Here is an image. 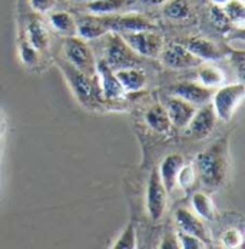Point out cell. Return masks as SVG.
Returning <instances> with one entry per match:
<instances>
[{
  "instance_id": "1",
  "label": "cell",
  "mask_w": 245,
  "mask_h": 249,
  "mask_svg": "<svg viewBox=\"0 0 245 249\" xmlns=\"http://www.w3.org/2000/svg\"><path fill=\"white\" fill-rule=\"evenodd\" d=\"M194 168L196 178L208 191H217L221 188L229 168V136H222L198 153Z\"/></svg>"
},
{
  "instance_id": "2",
  "label": "cell",
  "mask_w": 245,
  "mask_h": 249,
  "mask_svg": "<svg viewBox=\"0 0 245 249\" xmlns=\"http://www.w3.org/2000/svg\"><path fill=\"white\" fill-rule=\"evenodd\" d=\"M57 65L65 76V79L68 80L69 86L72 88L76 99L82 105L92 106V103L98 102V99H102L98 79H92L85 73L79 72L66 59L57 60Z\"/></svg>"
},
{
  "instance_id": "3",
  "label": "cell",
  "mask_w": 245,
  "mask_h": 249,
  "mask_svg": "<svg viewBox=\"0 0 245 249\" xmlns=\"http://www.w3.org/2000/svg\"><path fill=\"white\" fill-rule=\"evenodd\" d=\"M62 48H63L65 59L74 68L92 79H98L96 76L98 62L95 53L89 48L86 40L80 39L79 36H68L65 37Z\"/></svg>"
},
{
  "instance_id": "4",
  "label": "cell",
  "mask_w": 245,
  "mask_h": 249,
  "mask_svg": "<svg viewBox=\"0 0 245 249\" xmlns=\"http://www.w3.org/2000/svg\"><path fill=\"white\" fill-rule=\"evenodd\" d=\"M106 45H105V59L103 62L112 69L118 71L123 68H132L141 65V56H138L133 50L131 49L122 36L116 32H108L105 36Z\"/></svg>"
},
{
  "instance_id": "5",
  "label": "cell",
  "mask_w": 245,
  "mask_h": 249,
  "mask_svg": "<svg viewBox=\"0 0 245 249\" xmlns=\"http://www.w3.org/2000/svg\"><path fill=\"white\" fill-rule=\"evenodd\" d=\"M245 96L244 83H231L220 86L218 90L212 93L211 105L217 115V119H221L224 122H229L240 105L243 103Z\"/></svg>"
},
{
  "instance_id": "6",
  "label": "cell",
  "mask_w": 245,
  "mask_h": 249,
  "mask_svg": "<svg viewBox=\"0 0 245 249\" xmlns=\"http://www.w3.org/2000/svg\"><path fill=\"white\" fill-rule=\"evenodd\" d=\"M126 45L133 50L138 56L156 59L161 54L165 42L161 35L155 33L153 30H139L131 33H119Z\"/></svg>"
},
{
  "instance_id": "7",
  "label": "cell",
  "mask_w": 245,
  "mask_h": 249,
  "mask_svg": "<svg viewBox=\"0 0 245 249\" xmlns=\"http://www.w3.org/2000/svg\"><path fill=\"white\" fill-rule=\"evenodd\" d=\"M161 63L173 71H187L194 69L202 65V60L192 54L181 42H170L165 43L159 54Z\"/></svg>"
},
{
  "instance_id": "8",
  "label": "cell",
  "mask_w": 245,
  "mask_h": 249,
  "mask_svg": "<svg viewBox=\"0 0 245 249\" xmlns=\"http://www.w3.org/2000/svg\"><path fill=\"white\" fill-rule=\"evenodd\" d=\"M168 192L164 188L158 171H152L147 185V212L151 221L158 222L162 219L167 209Z\"/></svg>"
},
{
  "instance_id": "9",
  "label": "cell",
  "mask_w": 245,
  "mask_h": 249,
  "mask_svg": "<svg viewBox=\"0 0 245 249\" xmlns=\"http://www.w3.org/2000/svg\"><path fill=\"white\" fill-rule=\"evenodd\" d=\"M100 16V15H99ZM103 25L106 26L108 32L116 33H131L139 30H153L155 25L147 19L145 16L131 13V15H103L100 16Z\"/></svg>"
},
{
  "instance_id": "10",
  "label": "cell",
  "mask_w": 245,
  "mask_h": 249,
  "mask_svg": "<svg viewBox=\"0 0 245 249\" xmlns=\"http://www.w3.org/2000/svg\"><path fill=\"white\" fill-rule=\"evenodd\" d=\"M217 124V115L212 109L211 102L201 105L199 109H196L192 119L189 121V124H187V133L192 138V139H205L208 138Z\"/></svg>"
},
{
  "instance_id": "11",
  "label": "cell",
  "mask_w": 245,
  "mask_h": 249,
  "mask_svg": "<svg viewBox=\"0 0 245 249\" xmlns=\"http://www.w3.org/2000/svg\"><path fill=\"white\" fill-rule=\"evenodd\" d=\"M175 222L178 225V229L187 233H191L196 238H199L207 247L212 244V238L209 233V229L207 228V224L204 219H201L196 213L185 209L179 208L175 212Z\"/></svg>"
},
{
  "instance_id": "12",
  "label": "cell",
  "mask_w": 245,
  "mask_h": 249,
  "mask_svg": "<svg viewBox=\"0 0 245 249\" xmlns=\"http://www.w3.org/2000/svg\"><path fill=\"white\" fill-rule=\"evenodd\" d=\"M168 90L172 96H178L195 106H201V105L211 102L212 93H214V89L207 88L201 85L199 82H181V83L172 85Z\"/></svg>"
},
{
  "instance_id": "13",
  "label": "cell",
  "mask_w": 245,
  "mask_h": 249,
  "mask_svg": "<svg viewBox=\"0 0 245 249\" xmlns=\"http://www.w3.org/2000/svg\"><path fill=\"white\" fill-rule=\"evenodd\" d=\"M96 76H98L99 90H100V95L103 99H122L126 95L122 85L119 83L118 77L115 75V71H112L103 60L98 62Z\"/></svg>"
},
{
  "instance_id": "14",
  "label": "cell",
  "mask_w": 245,
  "mask_h": 249,
  "mask_svg": "<svg viewBox=\"0 0 245 249\" xmlns=\"http://www.w3.org/2000/svg\"><path fill=\"white\" fill-rule=\"evenodd\" d=\"M164 106L168 113L172 127H176V129H185L196 110L195 105L181 99L178 96H172V95L167 99Z\"/></svg>"
},
{
  "instance_id": "15",
  "label": "cell",
  "mask_w": 245,
  "mask_h": 249,
  "mask_svg": "<svg viewBox=\"0 0 245 249\" xmlns=\"http://www.w3.org/2000/svg\"><path fill=\"white\" fill-rule=\"evenodd\" d=\"M184 163H185V158L181 153H171L161 162L158 174L168 195L172 194L173 189L176 188V176Z\"/></svg>"
},
{
  "instance_id": "16",
  "label": "cell",
  "mask_w": 245,
  "mask_h": 249,
  "mask_svg": "<svg viewBox=\"0 0 245 249\" xmlns=\"http://www.w3.org/2000/svg\"><path fill=\"white\" fill-rule=\"evenodd\" d=\"M108 33L99 15H88L76 18V36L83 40H94L103 37Z\"/></svg>"
},
{
  "instance_id": "17",
  "label": "cell",
  "mask_w": 245,
  "mask_h": 249,
  "mask_svg": "<svg viewBox=\"0 0 245 249\" xmlns=\"http://www.w3.org/2000/svg\"><path fill=\"white\" fill-rule=\"evenodd\" d=\"M181 43L202 62L204 60L215 62V60L222 59L224 56L222 50L214 42L204 39V37H189L188 40H182Z\"/></svg>"
},
{
  "instance_id": "18",
  "label": "cell",
  "mask_w": 245,
  "mask_h": 249,
  "mask_svg": "<svg viewBox=\"0 0 245 249\" xmlns=\"http://www.w3.org/2000/svg\"><path fill=\"white\" fill-rule=\"evenodd\" d=\"M115 75L118 77L119 83L122 85L123 90L126 93H136L141 92L147 86L148 77L144 69L139 66H132V68H123L115 71Z\"/></svg>"
},
{
  "instance_id": "19",
  "label": "cell",
  "mask_w": 245,
  "mask_h": 249,
  "mask_svg": "<svg viewBox=\"0 0 245 249\" xmlns=\"http://www.w3.org/2000/svg\"><path fill=\"white\" fill-rule=\"evenodd\" d=\"M145 124L156 133H168L172 127L165 106L161 103L152 105L145 112Z\"/></svg>"
},
{
  "instance_id": "20",
  "label": "cell",
  "mask_w": 245,
  "mask_h": 249,
  "mask_svg": "<svg viewBox=\"0 0 245 249\" xmlns=\"http://www.w3.org/2000/svg\"><path fill=\"white\" fill-rule=\"evenodd\" d=\"M27 42L38 50L43 52L49 46V35L42 20L36 16L27 19Z\"/></svg>"
},
{
  "instance_id": "21",
  "label": "cell",
  "mask_w": 245,
  "mask_h": 249,
  "mask_svg": "<svg viewBox=\"0 0 245 249\" xmlns=\"http://www.w3.org/2000/svg\"><path fill=\"white\" fill-rule=\"evenodd\" d=\"M49 23L59 35L76 36V18L66 10H52L49 12Z\"/></svg>"
},
{
  "instance_id": "22",
  "label": "cell",
  "mask_w": 245,
  "mask_h": 249,
  "mask_svg": "<svg viewBox=\"0 0 245 249\" xmlns=\"http://www.w3.org/2000/svg\"><path fill=\"white\" fill-rule=\"evenodd\" d=\"M135 6V0H96L86 4V9L92 15H116Z\"/></svg>"
},
{
  "instance_id": "23",
  "label": "cell",
  "mask_w": 245,
  "mask_h": 249,
  "mask_svg": "<svg viewBox=\"0 0 245 249\" xmlns=\"http://www.w3.org/2000/svg\"><path fill=\"white\" fill-rule=\"evenodd\" d=\"M191 205H192L194 213H196L205 222H212L215 219L217 211H215L214 202L207 192H202V191L195 192L191 198Z\"/></svg>"
},
{
  "instance_id": "24",
  "label": "cell",
  "mask_w": 245,
  "mask_h": 249,
  "mask_svg": "<svg viewBox=\"0 0 245 249\" xmlns=\"http://www.w3.org/2000/svg\"><path fill=\"white\" fill-rule=\"evenodd\" d=\"M162 15L167 19L175 22H182L191 18L189 0H167L162 4Z\"/></svg>"
},
{
  "instance_id": "25",
  "label": "cell",
  "mask_w": 245,
  "mask_h": 249,
  "mask_svg": "<svg viewBox=\"0 0 245 249\" xmlns=\"http://www.w3.org/2000/svg\"><path fill=\"white\" fill-rule=\"evenodd\" d=\"M198 73H196V77H198V82L207 88H220L224 83V73L222 71L218 69L217 66L214 65H199L198 66Z\"/></svg>"
},
{
  "instance_id": "26",
  "label": "cell",
  "mask_w": 245,
  "mask_h": 249,
  "mask_svg": "<svg viewBox=\"0 0 245 249\" xmlns=\"http://www.w3.org/2000/svg\"><path fill=\"white\" fill-rule=\"evenodd\" d=\"M222 9L232 25H238L240 27H243L245 19V7L243 0H228L222 6Z\"/></svg>"
},
{
  "instance_id": "27",
  "label": "cell",
  "mask_w": 245,
  "mask_h": 249,
  "mask_svg": "<svg viewBox=\"0 0 245 249\" xmlns=\"http://www.w3.org/2000/svg\"><path fill=\"white\" fill-rule=\"evenodd\" d=\"M209 19H211V23L212 26L221 32V33H228L231 32L232 29V23L231 20L228 19V16L225 15L222 6H217V4H212L211 9H209Z\"/></svg>"
},
{
  "instance_id": "28",
  "label": "cell",
  "mask_w": 245,
  "mask_h": 249,
  "mask_svg": "<svg viewBox=\"0 0 245 249\" xmlns=\"http://www.w3.org/2000/svg\"><path fill=\"white\" fill-rule=\"evenodd\" d=\"M136 231H135V225L129 224L123 228L121 236L116 239V242L112 245L113 249H135L136 248Z\"/></svg>"
},
{
  "instance_id": "29",
  "label": "cell",
  "mask_w": 245,
  "mask_h": 249,
  "mask_svg": "<svg viewBox=\"0 0 245 249\" xmlns=\"http://www.w3.org/2000/svg\"><path fill=\"white\" fill-rule=\"evenodd\" d=\"M198 180L196 178V172L194 165H182V168L179 169L178 176H176V186H179L181 189H191L195 182Z\"/></svg>"
},
{
  "instance_id": "30",
  "label": "cell",
  "mask_w": 245,
  "mask_h": 249,
  "mask_svg": "<svg viewBox=\"0 0 245 249\" xmlns=\"http://www.w3.org/2000/svg\"><path fill=\"white\" fill-rule=\"evenodd\" d=\"M243 242H244L243 232L235 229V228H229V229L224 231V233L221 235V244H222L224 248H240L243 245Z\"/></svg>"
},
{
  "instance_id": "31",
  "label": "cell",
  "mask_w": 245,
  "mask_h": 249,
  "mask_svg": "<svg viewBox=\"0 0 245 249\" xmlns=\"http://www.w3.org/2000/svg\"><path fill=\"white\" fill-rule=\"evenodd\" d=\"M176 236H178V242H179V248L182 249H204L207 248V245L194 235L191 233H187V232H182L178 229L176 232Z\"/></svg>"
},
{
  "instance_id": "32",
  "label": "cell",
  "mask_w": 245,
  "mask_h": 249,
  "mask_svg": "<svg viewBox=\"0 0 245 249\" xmlns=\"http://www.w3.org/2000/svg\"><path fill=\"white\" fill-rule=\"evenodd\" d=\"M20 59L25 62L27 66H33L38 62V50L35 49L27 40H23L19 46Z\"/></svg>"
},
{
  "instance_id": "33",
  "label": "cell",
  "mask_w": 245,
  "mask_h": 249,
  "mask_svg": "<svg viewBox=\"0 0 245 249\" xmlns=\"http://www.w3.org/2000/svg\"><path fill=\"white\" fill-rule=\"evenodd\" d=\"M29 4L32 7L33 12H36L38 15H43V13H49L53 10L56 1L55 0H29Z\"/></svg>"
},
{
  "instance_id": "34",
  "label": "cell",
  "mask_w": 245,
  "mask_h": 249,
  "mask_svg": "<svg viewBox=\"0 0 245 249\" xmlns=\"http://www.w3.org/2000/svg\"><path fill=\"white\" fill-rule=\"evenodd\" d=\"M161 249H176L179 248V242H178V236L175 232H167L164 235V239L159 245Z\"/></svg>"
},
{
  "instance_id": "35",
  "label": "cell",
  "mask_w": 245,
  "mask_h": 249,
  "mask_svg": "<svg viewBox=\"0 0 245 249\" xmlns=\"http://www.w3.org/2000/svg\"><path fill=\"white\" fill-rule=\"evenodd\" d=\"M231 59H232V63L237 66L240 75L243 76V73H244V52H243V50L234 52V53L231 54Z\"/></svg>"
},
{
  "instance_id": "36",
  "label": "cell",
  "mask_w": 245,
  "mask_h": 249,
  "mask_svg": "<svg viewBox=\"0 0 245 249\" xmlns=\"http://www.w3.org/2000/svg\"><path fill=\"white\" fill-rule=\"evenodd\" d=\"M167 0H135V4H141L144 7H158L162 6Z\"/></svg>"
},
{
  "instance_id": "37",
  "label": "cell",
  "mask_w": 245,
  "mask_h": 249,
  "mask_svg": "<svg viewBox=\"0 0 245 249\" xmlns=\"http://www.w3.org/2000/svg\"><path fill=\"white\" fill-rule=\"evenodd\" d=\"M228 0H211L212 4H217V6H224Z\"/></svg>"
},
{
  "instance_id": "38",
  "label": "cell",
  "mask_w": 245,
  "mask_h": 249,
  "mask_svg": "<svg viewBox=\"0 0 245 249\" xmlns=\"http://www.w3.org/2000/svg\"><path fill=\"white\" fill-rule=\"evenodd\" d=\"M75 3H82V4H88V3H92V1H96V0H71Z\"/></svg>"
},
{
  "instance_id": "39",
  "label": "cell",
  "mask_w": 245,
  "mask_h": 249,
  "mask_svg": "<svg viewBox=\"0 0 245 249\" xmlns=\"http://www.w3.org/2000/svg\"><path fill=\"white\" fill-rule=\"evenodd\" d=\"M1 130H3V118L0 115V135H1Z\"/></svg>"
}]
</instances>
